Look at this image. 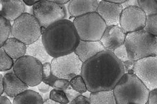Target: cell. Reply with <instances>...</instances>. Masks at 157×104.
I'll use <instances>...</instances> for the list:
<instances>
[{
  "instance_id": "1",
  "label": "cell",
  "mask_w": 157,
  "mask_h": 104,
  "mask_svg": "<svg viewBox=\"0 0 157 104\" xmlns=\"http://www.w3.org/2000/svg\"><path fill=\"white\" fill-rule=\"evenodd\" d=\"M81 74L90 92L113 90L124 76V65L113 52L105 49L83 63Z\"/></svg>"
},
{
  "instance_id": "2",
  "label": "cell",
  "mask_w": 157,
  "mask_h": 104,
  "mask_svg": "<svg viewBox=\"0 0 157 104\" xmlns=\"http://www.w3.org/2000/svg\"><path fill=\"white\" fill-rule=\"evenodd\" d=\"M41 38L47 52L53 58L73 52L80 41L73 22L67 19L44 28Z\"/></svg>"
},
{
  "instance_id": "3",
  "label": "cell",
  "mask_w": 157,
  "mask_h": 104,
  "mask_svg": "<svg viewBox=\"0 0 157 104\" xmlns=\"http://www.w3.org/2000/svg\"><path fill=\"white\" fill-rule=\"evenodd\" d=\"M113 92L118 104H146L150 91L134 74H124Z\"/></svg>"
},
{
  "instance_id": "4",
  "label": "cell",
  "mask_w": 157,
  "mask_h": 104,
  "mask_svg": "<svg viewBox=\"0 0 157 104\" xmlns=\"http://www.w3.org/2000/svg\"><path fill=\"white\" fill-rule=\"evenodd\" d=\"M124 44L132 61L157 56V38L144 29L127 33Z\"/></svg>"
},
{
  "instance_id": "5",
  "label": "cell",
  "mask_w": 157,
  "mask_h": 104,
  "mask_svg": "<svg viewBox=\"0 0 157 104\" xmlns=\"http://www.w3.org/2000/svg\"><path fill=\"white\" fill-rule=\"evenodd\" d=\"M73 22L80 40L82 41H100L107 27L97 12L76 17Z\"/></svg>"
},
{
  "instance_id": "6",
  "label": "cell",
  "mask_w": 157,
  "mask_h": 104,
  "mask_svg": "<svg viewBox=\"0 0 157 104\" xmlns=\"http://www.w3.org/2000/svg\"><path fill=\"white\" fill-rule=\"evenodd\" d=\"M12 36L26 45L37 41L42 35V27L33 14L24 13L13 21Z\"/></svg>"
},
{
  "instance_id": "7",
  "label": "cell",
  "mask_w": 157,
  "mask_h": 104,
  "mask_svg": "<svg viewBox=\"0 0 157 104\" xmlns=\"http://www.w3.org/2000/svg\"><path fill=\"white\" fill-rule=\"evenodd\" d=\"M14 72L30 87H36L42 81L43 64L33 57L25 55L14 61Z\"/></svg>"
},
{
  "instance_id": "8",
  "label": "cell",
  "mask_w": 157,
  "mask_h": 104,
  "mask_svg": "<svg viewBox=\"0 0 157 104\" xmlns=\"http://www.w3.org/2000/svg\"><path fill=\"white\" fill-rule=\"evenodd\" d=\"M33 14L43 28H47L55 22L66 19V10L63 5L48 0H41L34 5Z\"/></svg>"
},
{
  "instance_id": "9",
  "label": "cell",
  "mask_w": 157,
  "mask_h": 104,
  "mask_svg": "<svg viewBox=\"0 0 157 104\" xmlns=\"http://www.w3.org/2000/svg\"><path fill=\"white\" fill-rule=\"evenodd\" d=\"M51 70L58 78L71 81L73 77L81 74L83 62L73 52L65 56L53 58Z\"/></svg>"
},
{
  "instance_id": "10",
  "label": "cell",
  "mask_w": 157,
  "mask_h": 104,
  "mask_svg": "<svg viewBox=\"0 0 157 104\" xmlns=\"http://www.w3.org/2000/svg\"><path fill=\"white\" fill-rule=\"evenodd\" d=\"M134 74L151 91L157 88V56L136 61Z\"/></svg>"
},
{
  "instance_id": "11",
  "label": "cell",
  "mask_w": 157,
  "mask_h": 104,
  "mask_svg": "<svg viewBox=\"0 0 157 104\" xmlns=\"http://www.w3.org/2000/svg\"><path fill=\"white\" fill-rule=\"evenodd\" d=\"M147 14L140 7L131 6L123 9L122 12L120 26L127 33L144 29Z\"/></svg>"
},
{
  "instance_id": "12",
  "label": "cell",
  "mask_w": 157,
  "mask_h": 104,
  "mask_svg": "<svg viewBox=\"0 0 157 104\" xmlns=\"http://www.w3.org/2000/svg\"><path fill=\"white\" fill-rule=\"evenodd\" d=\"M123 11L121 3H113L101 0L98 3L97 13L104 20L107 26H120V20Z\"/></svg>"
},
{
  "instance_id": "13",
  "label": "cell",
  "mask_w": 157,
  "mask_h": 104,
  "mask_svg": "<svg viewBox=\"0 0 157 104\" xmlns=\"http://www.w3.org/2000/svg\"><path fill=\"white\" fill-rule=\"evenodd\" d=\"M126 33L121 26H108L101 38L105 49L113 52L118 47L124 44Z\"/></svg>"
},
{
  "instance_id": "14",
  "label": "cell",
  "mask_w": 157,
  "mask_h": 104,
  "mask_svg": "<svg viewBox=\"0 0 157 104\" xmlns=\"http://www.w3.org/2000/svg\"><path fill=\"white\" fill-rule=\"evenodd\" d=\"M6 72L3 76L4 92L7 96L14 99L28 89L29 86L16 75L13 68Z\"/></svg>"
},
{
  "instance_id": "15",
  "label": "cell",
  "mask_w": 157,
  "mask_h": 104,
  "mask_svg": "<svg viewBox=\"0 0 157 104\" xmlns=\"http://www.w3.org/2000/svg\"><path fill=\"white\" fill-rule=\"evenodd\" d=\"M1 16L10 22L14 21L26 13V4L22 0H0Z\"/></svg>"
},
{
  "instance_id": "16",
  "label": "cell",
  "mask_w": 157,
  "mask_h": 104,
  "mask_svg": "<svg viewBox=\"0 0 157 104\" xmlns=\"http://www.w3.org/2000/svg\"><path fill=\"white\" fill-rule=\"evenodd\" d=\"M104 50H105V48L100 41L80 40L74 52L81 60L85 63L89 59L97 55L98 53Z\"/></svg>"
},
{
  "instance_id": "17",
  "label": "cell",
  "mask_w": 157,
  "mask_h": 104,
  "mask_svg": "<svg viewBox=\"0 0 157 104\" xmlns=\"http://www.w3.org/2000/svg\"><path fill=\"white\" fill-rule=\"evenodd\" d=\"M98 0H70L68 3V11L72 17L97 11Z\"/></svg>"
},
{
  "instance_id": "18",
  "label": "cell",
  "mask_w": 157,
  "mask_h": 104,
  "mask_svg": "<svg viewBox=\"0 0 157 104\" xmlns=\"http://www.w3.org/2000/svg\"><path fill=\"white\" fill-rule=\"evenodd\" d=\"M1 48L15 61L26 55L27 45L16 38L11 37L7 39Z\"/></svg>"
},
{
  "instance_id": "19",
  "label": "cell",
  "mask_w": 157,
  "mask_h": 104,
  "mask_svg": "<svg viewBox=\"0 0 157 104\" xmlns=\"http://www.w3.org/2000/svg\"><path fill=\"white\" fill-rule=\"evenodd\" d=\"M26 55L33 57L43 64L46 63H51L53 59V57L47 52L41 37L37 41L27 45Z\"/></svg>"
},
{
  "instance_id": "20",
  "label": "cell",
  "mask_w": 157,
  "mask_h": 104,
  "mask_svg": "<svg viewBox=\"0 0 157 104\" xmlns=\"http://www.w3.org/2000/svg\"><path fill=\"white\" fill-rule=\"evenodd\" d=\"M43 99L38 92L33 89H26L13 99V104L37 103L43 104Z\"/></svg>"
},
{
  "instance_id": "21",
  "label": "cell",
  "mask_w": 157,
  "mask_h": 104,
  "mask_svg": "<svg viewBox=\"0 0 157 104\" xmlns=\"http://www.w3.org/2000/svg\"><path fill=\"white\" fill-rule=\"evenodd\" d=\"M90 100L91 104L117 103L113 90L100 91L97 92H90Z\"/></svg>"
},
{
  "instance_id": "22",
  "label": "cell",
  "mask_w": 157,
  "mask_h": 104,
  "mask_svg": "<svg viewBox=\"0 0 157 104\" xmlns=\"http://www.w3.org/2000/svg\"><path fill=\"white\" fill-rule=\"evenodd\" d=\"M0 31H1L0 44L2 47L9 38L10 34L12 33V25L11 22L2 16H0Z\"/></svg>"
},
{
  "instance_id": "23",
  "label": "cell",
  "mask_w": 157,
  "mask_h": 104,
  "mask_svg": "<svg viewBox=\"0 0 157 104\" xmlns=\"http://www.w3.org/2000/svg\"><path fill=\"white\" fill-rule=\"evenodd\" d=\"M0 70L6 72L13 68L14 61L5 52L4 49L0 48Z\"/></svg>"
},
{
  "instance_id": "24",
  "label": "cell",
  "mask_w": 157,
  "mask_h": 104,
  "mask_svg": "<svg viewBox=\"0 0 157 104\" xmlns=\"http://www.w3.org/2000/svg\"><path fill=\"white\" fill-rule=\"evenodd\" d=\"M58 77L54 75L51 70V63H46L43 64V74L42 81L45 83L54 88V84Z\"/></svg>"
},
{
  "instance_id": "25",
  "label": "cell",
  "mask_w": 157,
  "mask_h": 104,
  "mask_svg": "<svg viewBox=\"0 0 157 104\" xmlns=\"http://www.w3.org/2000/svg\"><path fill=\"white\" fill-rule=\"evenodd\" d=\"M144 29L157 37V14L147 15L145 26Z\"/></svg>"
},
{
  "instance_id": "26",
  "label": "cell",
  "mask_w": 157,
  "mask_h": 104,
  "mask_svg": "<svg viewBox=\"0 0 157 104\" xmlns=\"http://www.w3.org/2000/svg\"><path fill=\"white\" fill-rule=\"evenodd\" d=\"M138 3L147 15L157 14V0H138Z\"/></svg>"
},
{
  "instance_id": "27",
  "label": "cell",
  "mask_w": 157,
  "mask_h": 104,
  "mask_svg": "<svg viewBox=\"0 0 157 104\" xmlns=\"http://www.w3.org/2000/svg\"><path fill=\"white\" fill-rule=\"evenodd\" d=\"M70 86L77 92H80L81 95L88 91L86 83L82 76H81V74H79V75L72 79L70 81Z\"/></svg>"
},
{
  "instance_id": "28",
  "label": "cell",
  "mask_w": 157,
  "mask_h": 104,
  "mask_svg": "<svg viewBox=\"0 0 157 104\" xmlns=\"http://www.w3.org/2000/svg\"><path fill=\"white\" fill-rule=\"evenodd\" d=\"M50 98L58 103H69L68 99L63 91L53 88L50 92Z\"/></svg>"
},
{
  "instance_id": "29",
  "label": "cell",
  "mask_w": 157,
  "mask_h": 104,
  "mask_svg": "<svg viewBox=\"0 0 157 104\" xmlns=\"http://www.w3.org/2000/svg\"><path fill=\"white\" fill-rule=\"evenodd\" d=\"M36 88H37V92H38L41 95L44 102L50 98V92L54 88L52 87L43 81H41L39 85H37L36 86Z\"/></svg>"
},
{
  "instance_id": "30",
  "label": "cell",
  "mask_w": 157,
  "mask_h": 104,
  "mask_svg": "<svg viewBox=\"0 0 157 104\" xmlns=\"http://www.w3.org/2000/svg\"><path fill=\"white\" fill-rule=\"evenodd\" d=\"M113 52L115 56L122 63H124L129 59L128 54V52L126 50L124 44L116 48L115 50L113 51Z\"/></svg>"
},
{
  "instance_id": "31",
  "label": "cell",
  "mask_w": 157,
  "mask_h": 104,
  "mask_svg": "<svg viewBox=\"0 0 157 104\" xmlns=\"http://www.w3.org/2000/svg\"><path fill=\"white\" fill-rule=\"evenodd\" d=\"M69 87H70V81L64 79L58 78L54 84V88L58 89V90L64 91Z\"/></svg>"
},
{
  "instance_id": "32",
  "label": "cell",
  "mask_w": 157,
  "mask_h": 104,
  "mask_svg": "<svg viewBox=\"0 0 157 104\" xmlns=\"http://www.w3.org/2000/svg\"><path fill=\"white\" fill-rule=\"evenodd\" d=\"M63 91H64V92L66 93L68 100H69V102H70V103H70L78 96L81 95L80 92H78L77 91H75V89L72 88L71 86L67 88H66V90H64Z\"/></svg>"
},
{
  "instance_id": "33",
  "label": "cell",
  "mask_w": 157,
  "mask_h": 104,
  "mask_svg": "<svg viewBox=\"0 0 157 104\" xmlns=\"http://www.w3.org/2000/svg\"><path fill=\"white\" fill-rule=\"evenodd\" d=\"M135 61H132L130 59L122 63L124 65V74H134V65Z\"/></svg>"
},
{
  "instance_id": "34",
  "label": "cell",
  "mask_w": 157,
  "mask_h": 104,
  "mask_svg": "<svg viewBox=\"0 0 157 104\" xmlns=\"http://www.w3.org/2000/svg\"><path fill=\"white\" fill-rule=\"evenodd\" d=\"M70 103H86V104H91L90 98L86 97L85 96H83L80 95L78 96L75 99H74Z\"/></svg>"
},
{
  "instance_id": "35",
  "label": "cell",
  "mask_w": 157,
  "mask_h": 104,
  "mask_svg": "<svg viewBox=\"0 0 157 104\" xmlns=\"http://www.w3.org/2000/svg\"><path fill=\"white\" fill-rule=\"evenodd\" d=\"M147 104H157V88L150 91Z\"/></svg>"
},
{
  "instance_id": "36",
  "label": "cell",
  "mask_w": 157,
  "mask_h": 104,
  "mask_svg": "<svg viewBox=\"0 0 157 104\" xmlns=\"http://www.w3.org/2000/svg\"><path fill=\"white\" fill-rule=\"evenodd\" d=\"M121 5H122V7H123V9L126 7H131V6L140 7L138 0H126L125 2L121 3Z\"/></svg>"
},
{
  "instance_id": "37",
  "label": "cell",
  "mask_w": 157,
  "mask_h": 104,
  "mask_svg": "<svg viewBox=\"0 0 157 104\" xmlns=\"http://www.w3.org/2000/svg\"><path fill=\"white\" fill-rule=\"evenodd\" d=\"M22 1L24 2V3L26 4V6L32 7V6H33L34 5L37 3V2H40L41 0H22Z\"/></svg>"
},
{
  "instance_id": "38",
  "label": "cell",
  "mask_w": 157,
  "mask_h": 104,
  "mask_svg": "<svg viewBox=\"0 0 157 104\" xmlns=\"http://www.w3.org/2000/svg\"><path fill=\"white\" fill-rule=\"evenodd\" d=\"M0 103L1 104H11V102L10 101L9 99L6 96H3V95L0 96Z\"/></svg>"
},
{
  "instance_id": "39",
  "label": "cell",
  "mask_w": 157,
  "mask_h": 104,
  "mask_svg": "<svg viewBox=\"0 0 157 104\" xmlns=\"http://www.w3.org/2000/svg\"><path fill=\"white\" fill-rule=\"evenodd\" d=\"M4 92V82H3V76L2 74L0 75V95H3Z\"/></svg>"
},
{
  "instance_id": "40",
  "label": "cell",
  "mask_w": 157,
  "mask_h": 104,
  "mask_svg": "<svg viewBox=\"0 0 157 104\" xmlns=\"http://www.w3.org/2000/svg\"><path fill=\"white\" fill-rule=\"evenodd\" d=\"M48 1L53 2L60 4V5H65L70 2V0H48Z\"/></svg>"
},
{
  "instance_id": "41",
  "label": "cell",
  "mask_w": 157,
  "mask_h": 104,
  "mask_svg": "<svg viewBox=\"0 0 157 104\" xmlns=\"http://www.w3.org/2000/svg\"><path fill=\"white\" fill-rule=\"evenodd\" d=\"M58 102H56L55 100H52L51 98H49V99H48L47 100H46V101L43 102V104H58Z\"/></svg>"
},
{
  "instance_id": "42",
  "label": "cell",
  "mask_w": 157,
  "mask_h": 104,
  "mask_svg": "<svg viewBox=\"0 0 157 104\" xmlns=\"http://www.w3.org/2000/svg\"><path fill=\"white\" fill-rule=\"evenodd\" d=\"M104 1L113 2V3H122L125 2L126 0H104Z\"/></svg>"
},
{
  "instance_id": "43",
  "label": "cell",
  "mask_w": 157,
  "mask_h": 104,
  "mask_svg": "<svg viewBox=\"0 0 157 104\" xmlns=\"http://www.w3.org/2000/svg\"><path fill=\"white\" fill-rule=\"evenodd\" d=\"M156 38H157V37H156Z\"/></svg>"
}]
</instances>
